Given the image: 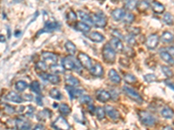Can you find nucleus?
<instances>
[{
    "instance_id": "obj_54",
    "label": "nucleus",
    "mask_w": 174,
    "mask_h": 130,
    "mask_svg": "<svg viewBox=\"0 0 174 130\" xmlns=\"http://www.w3.org/2000/svg\"><path fill=\"white\" fill-rule=\"evenodd\" d=\"M88 109H89V111H90L91 114H94V112H95V110H96V108H94V106H93V105H89Z\"/></svg>"
},
{
    "instance_id": "obj_44",
    "label": "nucleus",
    "mask_w": 174,
    "mask_h": 130,
    "mask_svg": "<svg viewBox=\"0 0 174 130\" xmlns=\"http://www.w3.org/2000/svg\"><path fill=\"white\" fill-rule=\"evenodd\" d=\"M161 69H162V71H163V73L165 74V76H167V77H172L173 76V72L171 70L170 68L168 67H166V66H162L161 67Z\"/></svg>"
},
{
    "instance_id": "obj_32",
    "label": "nucleus",
    "mask_w": 174,
    "mask_h": 130,
    "mask_svg": "<svg viewBox=\"0 0 174 130\" xmlns=\"http://www.w3.org/2000/svg\"><path fill=\"white\" fill-rule=\"evenodd\" d=\"M149 7H150V4L146 1H144V0H142V1L139 2L138 5H137V9L139 10V11H145L149 9Z\"/></svg>"
},
{
    "instance_id": "obj_3",
    "label": "nucleus",
    "mask_w": 174,
    "mask_h": 130,
    "mask_svg": "<svg viewBox=\"0 0 174 130\" xmlns=\"http://www.w3.org/2000/svg\"><path fill=\"white\" fill-rule=\"evenodd\" d=\"M139 117L141 122L145 126H152L156 122V119L154 118V116L152 114L146 112V111H139Z\"/></svg>"
},
{
    "instance_id": "obj_26",
    "label": "nucleus",
    "mask_w": 174,
    "mask_h": 130,
    "mask_svg": "<svg viewBox=\"0 0 174 130\" xmlns=\"http://www.w3.org/2000/svg\"><path fill=\"white\" fill-rule=\"evenodd\" d=\"M65 50H66V51L68 52L69 54H71V55H74L76 53V51H77L76 45L72 42H71V41H67L65 43Z\"/></svg>"
},
{
    "instance_id": "obj_46",
    "label": "nucleus",
    "mask_w": 174,
    "mask_h": 130,
    "mask_svg": "<svg viewBox=\"0 0 174 130\" xmlns=\"http://www.w3.org/2000/svg\"><path fill=\"white\" fill-rule=\"evenodd\" d=\"M23 110V114L24 115H32V113L34 112L35 108L32 106H26V107H23L21 108Z\"/></svg>"
},
{
    "instance_id": "obj_56",
    "label": "nucleus",
    "mask_w": 174,
    "mask_h": 130,
    "mask_svg": "<svg viewBox=\"0 0 174 130\" xmlns=\"http://www.w3.org/2000/svg\"><path fill=\"white\" fill-rule=\"evenodd\" d=\"M5 42V37L4 35H0V43H4Z\"/></svg>"
},
{
    "instance_id": "obj_8",
    "label": "nucleus",
    "mask_w": 174,
    "mask_h": 130,
    "mask_svg": "<svg viewBox=\"0 0 174 130\" xmlns=\"http://www.w3.org/2000/svg\"><path fill=\"white\" fill-rule=\"evenodd\" d=\"M91 20L93 24L98 28H104L106 26L107 20L104 17H102L99 14H93V16L91 17Z\"/></svg>"
},
{
    "instance_id": "obj_12",
    "label": "nucleus",
    "mask_w": 174,
    "mask_h": 130,
    "mask_svg": "<svg viewBox=\"0 0 174 130\" xmlns=\"http://www.w3.org/2000/svg\"><path fill=\"white\" fill-rule=\"evenodd\" d=\"M104 111H105V114H106L111 119H112V120H114V121H115V120H117V119H119V117H120V114H119V112L117 111L116 108H113L112 106H111V105L105 106Z\"/></svg>"
},
{
    "instance_id": "obj_39",
    "label": "nucleus",
    "mask_w": 174,
    "mask_h": 130,
    "mask_svg": "<svg viewBox=\"0 0 174 130\" xmlns=\"http://www.w3.org/2000/svg\"><path fill=\"white\" fill-rule=\"evenodd\" d=\"M27 83L25 82H24V81H18V82H16V84H15V88H16V89L17 91H19V92H22V91H25L27 89Z\"/></svg>"
},
{
    "instance_id": "obj_16",
    "label": "nucleus",
    "mask_w": 174,
    "mask_h": 130,
    "mask_svg": "<svg viewBox=\"0 0 174 130\" xmlns=\"http://www.w3.org/2000/svg\"><path fill=\"white\" fill-rule=\"evenodd\" d=\"M90 71H91V75L95 77H101L104 76V68L98 63L92 66Z\"/></svg>"
},
{
    "instance_id": "obj_2",
    "label": "nucleus",
    "mask_w": 174,
    "mask_h": 130,
    "mask_svg": "<svg viewBox=\"0 0 174 130\" xmlns=\"http://www.w3.org/2000/svg\"><path fill=\"white\" fill-rule=\"evenodd\" d=\"M123 91H124V93L126 94L130 100H132V101H134L136 102L137 103H143L144 102V100L142 98V96L139 95V93L137 92V91H135L133 89H131L130 87L129 86H124L123 88Z\"/></svg>"
},
{
    "instance_id": "obj_29",
    "label": "nucleus",
    "mask_w": 174,
    "mask_h": 130,
    "mask_svg": "<svg viewBox=\"0 0 174 130\" xmlns=\"http://www.w3.org/2000/svg\"><path fill=\"white\" fill-rule=\"evenodd\" d=\"M161 115H162V116L165 117L166 119H172L174 116V112L172 108L166 107V108H163V110L161 111Z\"/></svg>"
},
{
    "instance_id": "obj_7",
    "label": "nucleus",
    "mask_w": 174,
    "mask_h": 130,
    "mask_svg": "<svg viewBox=\"0 0 174 130\" xmlns=\"http://www.w3.org/2000/svg\"><path fill=\"white\" fill-rule=\"evenodd\" d=\"M65 89L68 91L70 97L71 99L74 98H78L80 96H82L83 93L85 92V90L83 89H79V88H76V87H71V86H66Z\"/></svg>"
},
{
    "instance_id": "obj_57",
    "label": "nucleus",
    "mask_w": 174,
    "mask_h": 130,
    "mask_svg": "<svg viewBox=\"0 0 174 130\" xmlns=\"http://www.w3.org/2000/svg\"><path fill=\"white\" fill-rule=\"evenodd\" d=\"M163 130H174L171 126H166V127H165L164 128H163Z\"/></svg>"
},
{
    "instance_id": "obj_35",
    "label": "nucleus",
    "mask_w": 174,
    "mask_h": 130,
    "mask_svg": "<svg viewBox=\"0 0 174 130\" xmlns=\"http://www.w3.org/2000/svg\"><path fill=\"white\" fill-rule=\"evenodd\" d=\"M163 21L165 22L167 25H172L174 23V19L172 15L169 12L165 13V15H164V17H163Z\"/></svg>"
},
{
    "instance_id": "obj_52",
    "label": "nucleus",
    "mask_w": 174,
    "mask_h": 130,
    "mask_svg": "<svg viewBox=\"0 0 174 130\" xmlns=\"http://www.w3.org/2000/svg\"><path fill=\"white\" fill-rule=\"evenodd\" d=\"M168 50V53H169L171 56H174V47H168L166 49Z\"/></svg>"
},
{
    "instance_id": "obj_9",
    "label": "nucleus",
    "mask_w": 174,
    "mask_h": 130,
    "mask_svg": "<svg viewBox=\"0 0 174 130\" xmlns=\"http://www.w3.org/2000/svg\"><path fill=\"white\" fill-rule=\"evenodd\" d=\"M158 42H159V37L157 34H152L150 35L149 37L146 39V42H145V44H146V47L150 50H153L158 46Z\"/></svg>"
},
{
    "instance_id": "obj_36",
    "label": "nucleus",
    "mask_w": 174,
    "mask_h": 130,
    "mask_svg": "<svg viewBox=\"0 0 174 130\" xmlns=\"http://www.w3.org/2000/svg\"><path fill=\"white\" fill-rule=\"evenodd\" d=\"M77 15L76 13L74 12L73 11H70L69 12L67 13V16H66V20L70 24H73L75 22L77 21Z\"/></svg>"
},
{
    "instance_id": "obj_5",
    "label": "nucleus",
    "mask_w": 174,
    "mask_h": 130,
    "mask_svg": "<svg viewBox=\"0 0 174 130\" xmlns=\"http://www.w3.org/2000/svg\"><path fill=\"white\" fill-rule=\"evenodd\" d=\"M42 57H43L44 62H45L48 65H51V66L57 64V58H58L56 54L49 51H44L42 53Z\"/></svg>"
},
{
    "instance_id": "obj_47",
    "label": "nucleus",
    "mask_w": 174,
    "mask_h": 130,
    "mask_svg": "<svg viewBox=\"0 0 174 130\" xmlns=\"http://www.w3.org/2000/svg\"><path fill=\"white\" fill-rule=\"evenodd\" d=\"M79 102L82 104H90L91 103V98L89 95H82L79 97Z\"/></svg>"
},
{
    "instance_id": "obj_34",
    "label": "nucleus",
    "mask_w": 174,
    "mask_h": 130,
    "mask_svg": "<svg viewBox=\"0 0 174 130\" xmlns=\"http://www.w3.org/2000/svg\"><path fill=\"white\" fill-rule=\"evenodd\" d=\"M49 94H50V96L52 98L55 100H60L61 97H62V94H61V92L57 89H52L50 90Z\"/></svg>"
},
{
    "instance_id": "obj_33",
    "label": "nucleus",
    "mask_w": 174,
    "mask_h": 130,
    "mask_svg": "<svg viewBox=\"0 0 174 130\" xmlns=\"http://www.w3.org/2000/svg\"><path fill=\"white\" fill-rule=\"evenodd\" d=\"M30 89L32 92H34L38 95H40L41 93V89H40V84L38 81H33V82L30 83Z\"/></svg>"
},
{
    "instance_id": "obj_41",
    "label": "nucleus",
    "mask_w": 174,
    "mask_h": 130,
    "mask_svg": "<svg viewBox=\"0 0 174 130\" xmlns=\"http://www.w3.org/2000/svg\"><path fill=\"white\" fill-rule=\"evenodd\" d=\"M134 18V15L132 13H127V14H125V16H124L122 20L126 24H131L133 22Z\"/></svg>"
},
{
    "instance_id": "obj_42",
    "label": "nucleus",
    "mask_w": 174,
    "mask_h": 130,
    "mask_svg": "<svg viewBox=\"0 0 174 130\" xmlns=\"http://www.w3.org/2000/svg\"><path fill=\"white\" fill-rule=\"evenodd\" d=\"M58 27H59V25L57 23H54V22H47L45 24V30H46V31H52V30H57Z\"/></svg>"
},
{
    "instance_id": "obj_45",
    "label": "nucleus",
    "mask_w": 174,
    "mask_h": 130,
    "mask_svg": "<svg viewBox=\"0 0 174 130\" xmlns=\"http://www.w3.org/2000/svg\"><path fill=\"white\" fill-rule=\"evenodd\" d=\"M126 43H128V45H130V46H133L136 44V39H135L134 36H132V35H128V36H126Z\"/></svg>"
},
{
    "instance_id": "obj_48",
    "label": "nucleus",
    "mask_w": 174,
    "mask_h": 130,
    "mask_svg": "<svg viewBox=\"0 0 174 130\" xmlns=\"http://www.w3.org/2000/svg\"><path fill=\"white\" fill-rule=\"evenodd\" d=\"M144 79L145 82H152L156 81L157 76L155 75H153V74H148V75H145V76H144Z\"/></svg>"
},
{
    "instance_id": "obj_20",
    "label": "nucleus",
    "mask_w": 174,
    "mask_h": 130,
    "mask_svg": "<svg viewBox=\"0 0 174 130\" xmlns=\"http://www.w3.org/2000/svg\"><path fill=\"white\" fill-rule=\"evenodd\" d=\"M109 78L111 80V82H112L115 84H117L121 82V77L119 76V75L117 74V72L115 69H111L109 71Z\"/></svg>"
},
{
    "instance_id": "obj_43",
    "label": "nucleus",
    "mask_w": 174,
    "mask_h": 130,
    "mask_svg": "<svg viewBox=\"0 0 174 130\" xmlns=\"http://www.w3.org/2000/svg\"><path fill=\"white\" fill-rule=\"evenodd\" d=\"M124 80L125 82L129 83V84H132V83H135L136 81H137V78L135 77L133 75L131 74H126L125 76H124Z\"/></svg>"
},
{
    "instance_id": "obj_22",
    "label": "nucleus",
    "mask_w": 174,
    "mask_h": 130,
    "mask_svg": "<svg viewBox=\"0 0 174 130\" xmlns=\"http://www.w3.org/2000/svg\"><path fill=\"white\" fill-rule=\"evenodd\" d=\"M151 7H152V11L155 13L158 14H161V13L164 12L165 11V6L160 3L157 2V1H153L152 4H151Z\"/></svg>"
},
{
    "instance_id": "obj_6",
    "label": "nucleus",
    "mask_w": 174,
    "mask_h": 130,
    "mask_svg": "<svg viewBox=\"0 0 174 130\" xmlns=\"http://www.w3.org/2000/svg\"><path fill=\"white\" fill-rule=\"evenodd\" d=\"M78 60L80 63V64L82 65V67H84L85 69H91L92 67L91 64V60L90 58V56H87L86 54L80 52L78 56Z\"/></svg>"
},
{
    "instance_id": "obj_28",
    "label": "nucleus",
    "mask_w": 174,
    "mask_h": 130,
    "mask_svg": "<svg viewBox=\"0 0 174 130\" xmlns=\"http://www.w3.org/2000/svg\"><path fill=\"white\" fill-rule=\"evenodd\" d=\"M161 40L165 43H172L174 40V35L169 31H165L161 36Z\"/></svg>"
},
{
    "instance_id": "obj_38",
    "label": "nucleus",
    "mask_w": 174,
    "mask_h": 130,
    "mask_svg": "<svg viewBox=\"0 0 174 130\" xmlns=\"http://www.w3.org/2000/svg\"><path fill=\"white\" fill-rule=\"evenodd\" d=\"M51 70L52 71V73H54L55 75L56 74H63L64 73V71H65V69L63 68V66L62 65H57V64H54L51 66Z\"/></svg>"
},
{
    "instance_id": "obj_55",
    "label": "nucleus",
    "mask_w": 174,
    "mask_h": 130,
    "mask_svg": "<svg viewBox=\"0 0 174 130\" xmlns=\"http://www.w3.org/2000/svg\"><path fill=\"white\" fill-rule=\"evenodd\" d=\"M165 83H166V84H167V85H168L170 88H172V89L174 90V84H173V83L170 82V81H168V80H166V81H165Z\"/></svg>"
},
{
    "instance_id": "obj_53",
    "label": "nucleus",
    "mask_w": 174,
    "mask_h": 130,
    "mask_svg": "<svg viewBox=\"0 0 174 130\" xmlns=\"http://www.w3.org/2000/svg\"><path fill=\"white\" fill-rule=\"evenodd\" d=\"M32 130H44V128L43 125L38 124V125H36V127Z\"/></svg>"
},
{
    "instance_id": "obj_17",
    "label": "nucleus",
    "mask_w": 174,
    "mask_h": 130,
    "mask_svg": "<svg viewBox=\"0 0 174 130\" xmlns=\"http://www.w3.org/2000/svg\"><path fill=\"white\" fill-rule=\"evenodd\" d=\"M6 99L8 100V101H10V102H15V103H21L22 102L24 101L20 95H18L17 93L13 92V91L9 92L8 95H6Z\"/></svg>"
},
{
    "instance_id": "obj_1",
    "label": "nucleus",
    "mask_w": 174,
    "mask_h": 130,
    "mask_svg": "<svg viewBox=\"0 0 174 130\" xmlns=\"http://www.w3.org/2000/svg\"><path fill=\"white\" fill-rule=\"evenodd\" d=\"M102 56L104 62L107 63H113L116 60V52L109 43L104 44L102 50Z\"/></svg>"
},
{
    "instance_id": "obj_13",
    "label": "nucleus",
    "mask_w": 174,
    "mask_h": 130,
    "mask_svg": "<svg viewBox=\"0 0 174 130\" xmlns=\"http://www.w3.org/2000/svg\"><path fill=\"white\" fill-rule=\"evenodd\" d=\"M15 125H16L17 130H30L31 128V124H30V121H27V120H24V119H20V118L16 120Z\"/></svg>"
},
{
    "instance_id": "obj_49",
    "label": "nucleus",
    "mask_w": 174,
    "mask_h": 130,
    "mask_svg": "<svg viewBox=\"0 0 174 130\" xmlns=\"http://www.w3.org/2000/svg\"><path fill=\"white\" fill-rule=\"evenodd\" d=\"M128 31H129V33H130V35H132V36H137V35H139V33H140V29H139V28H135V27H133V28H130Z\"/></svg>"
},
{
    "instance_id": "obj_24",
    "label": "nucleus",
    "mask_w": 174,
    "mask_h": 130,
    "mask_svg": "<svg viewBox=\"0 0 174 130\" xmlns=\"http://www.w3.org/2000/svg\"><path fill=\"white\" fill-rule=\"evenodd\" d=\"M160 57L163 61H165V63H169V64L172 65L174 64V59L172 56L170 55L169 53L165 50H161L160 51Z\"/></svg>"
},
{
    "instance_id": "obj_59",
    "label": "nucleus",
    "mask_w": 174,
    "mask_h": 130,
    "mask_svg": "<svg viewBox=\"0 0 174 130\" xmlns=\"http://www.w3.org/2000/svg\"><path fill=\"white\" fill-rule=\"evenodd\" d=\"M20 33H21L20 31H16V32H15V36L17 37V36H19V35H20Z\"/></svg>"
},
{
    "instance_id": "obj_14",
    "label": "nucleus",
    "mask_w": 174,
    "mask_h": 130,
    "mask_svg": "<svg viewBox=\"0 0 174 130\" xmlns=\"http://www.w3.org/2000/svg\"><path fill=\"white\" fill-rule=\"evenodd\" d=\"M40 76V77H42L43 80H45V81H48V82H50L52 84H57L58 82H60V78L58 76H57V75H51V74H46L45 72H44V74H40L39 75Z\"/></svg>"
},
{
    "instance_id": "obj_30",
    "label": "nucleus",
    "mask_w": 174,
    "mask_h": 130,
    "mask_svg": "<svg viewBox=\"0 0 174 130\" xmlns=\"http://www.w3.org/2000/svg\"><path fill=\"white\" fill-rule=\"evenodd\" d=\"M138 3V0H127L125 4V9L127 11H132L137 8Z\"/></svg>"
},
{
    "instance_id": "obj_51",
    "label": "nucleus",
    "mask_w": 174,
    "mask_h": 130,
    "mask_svg": "<svg viewBox=\"0 0 174 130\" xmlns=\"http://www.w3.org/2000/svg\"><path fill=\"white\" fill-rule=\"evenodd\" d=\"M110 95H111V98L114 100V101L118 98V93L115 89H112V90L110 91Z\"/></svg>"
},
{
    "instance_id": "obj_19",
    "label": "nucleus",
    "mask_w": 174,
    "mask_h": 130,
    "mask_svg": "<svg viewBox=\"0 0 174 130\" xmlns=\"http://www.w3.org/2000/svg\"><path fill=\"white\" fill-rule=\"evenodd\" d=\"M75 29L78 31H80V32L87 33V32H89L91 30V27H90V25L86 24L85 23H84V22H78L75 24Z\"/></svg>"
},
{
    "instance_id": "obj_23",
    "label": "nucleus",
    "mask_w": 174,
    "mask_h": 130,
    "mask_svg": "<svg viewBox=\"0 0 174 130\" xmlns=\"http://www.w3.org/2000/svg\"><path fill=\"white\" fill-rule=\"evenodd\" d=\"M78 16H79V17H80V19H81L84 23H85V24H88V25L93 24L92 20H91V17H90L87 13L84 12V11H78Z\"/></svg>"
},
{
    "instance_id": "obj_4",
    "label": "nucleus",
    "mask_w": 174,
    "mask_h": 130,
    "mask_svg": "<svg viewBox=\"0 0 174 130\" xmlns=\"http://www.w3.org/2000/svg\"><path fill=\"white\" fill-rule=\"evenodd\" d=\"M52 127L56 130H70L71 126L64 117L59 116L52 123Z\"/></svg>"
},
{
    "instance_id": "obj_27",
    "label": "nucleus",
    "mask_w": 174,
    "mask_h": 130,
    "mask_svg": "<svg viewBox=\"0 0 174 130\" xmlns=\"http://www.w3.org/2000/svg\"><path fill=\"white\" fill-rule=\"evenodd\" d=\"M52 115V113L49 109H44L41 112H39V114L38 115V118H39L40 121H46L47 119H49Z\"/></svg>"
},
{
    "instance_id": "obj_50",
    "label": "nucleus",
    "mask_w": 174,
    "mask_h": 130,
    "mask_svg": "<svg viewBox=\"0 0 174 130\" xmlns=\"http://www.w3.org/2000/svg\"><path fill=\"white\" fill-rule=\"evenodd\" d=\"M112 36L113 37H116V38H118V39H124V36L119 32V30H114L112 31Z\"/></svg>"
},
{
    "instance_id": "obj_15",
    "label": "nucleus",
    "mask_w": 174,
    "mask_h": 130,
    "mask_svg": "<svg viewBox=\"0 0 174 130\" xmlns=\"http://www.w3.org/2000/svg\"><path fill=\"white\" fill-rule=\"evenodd\" d=\"M96 97L101 102H106L111 99V95L109 91L104 90V89H99L96 92Z\"/></svg>"
},
{
    "instance_id": "obj_21",
    "label": "nucleus",
    "mask_w": 174,
    "mask_h": 130,
    "mask_svg": "<svg viewBox=\"0 0 174 130\" xmlns=\"http://www.w3.org/2000/svg\"><path fill=\"white\" fill-rule=\"evenodd\" d=\"M88 37L89 39H91L92 42H95V43H101L104 40V36L98 32H91L88 35Z\"/></svg>"
},
{
    "instance_id": "obj_25",
    "label": "nucleus",
    "mask_w": 174,
    "mask_h": 130,
    "mask_svg": "<svg viewBox=\"0 0 174 130\" xmlns=\"http://www.w3.org/2000/svg\"><path fill=\"white\" fill-rule=\"evenodd\" d=\"M65 83H66L68 86L77 87L80 84V82L78 81L77 78L74 77L72 76H67L65 77Z\"/></svg>"
},
{
    "instance_id": "obj_58",
    "label": "nucleus",
    "mask_w": 174,
    "mask_h": 130,
    "mask_svg": "<svg viewBox=\"0 0 174 130\" xmlns=\"http://www.w3.org/2000/svg\"><path fill=\"white\" fill-rule=\"evenodd\" d=\"M37 100H38V101H37V102H38V103H39V105H42V102H41V98H40V97H37Z\"/></svg>"
},
{
    "instance_id": "obj_60",
    "label": "nucleus",
    "mask_w": 174,
    "mask_h": 130,
    "mask_svg": "<svg viewBox=\"0 0 174 130\" xmlns=\"http://www.w3.org/2000/svg\"><path fill=\"white\" fill-rule=\"evenodd\" d=\"M114 1H117V0H114Z\"/></svg>"
},
{
    "instance_id": "obj_37",
    "label": "nucleus",
    "mask_w": 174,
    "mask_h": 130,
    "mask_svg": "<svg viewBox=\"0 0 174 130\" xmlns=\"http://www.w3.org/2000/svg\"><path fill=\"white\" fill-rule=\"evenodd\" d=\"M95 114L97 118L100 121L104 119V117H105V111H104V108H102V107H98L96 108Z\"/></svg>"
},
{
    "instance_id": "obj_18",
    "label": "nucleus",
    "mask_w": 174,
    "mask_h": 130,
    "mask_svg": "<svg viewBox=\"0 0 174 130\" xmlns=\"http://www.w3.org/2000/svg\"><path fill=\"white\" fill-rule=\"evenodd\" d=\"M125 14H126V12H125L124 9H116L112 12V17L113 20H115V21H120V20L123 19Z\"/></svg>"
},
{
    "instance_id": "obj_11",
    "label": "nucleus",
    "mask_w": 174,
    "mask_h": 130,
    "mask_svg": "<svg viewBox=\"0 0 174 130\" xmlns=\"http://www.w3.org/2000/svg\"><path fill=\"white\" fill-rule=\"evenodd\" d=\"M109 44H110L111 47L112 48L113 50H115V52H119V53H121V52L124 51V48L125 47H124V45H123L122 41L120 39L116 38V37H112V38L111 39Z\"/></svg>"
},
{
    "instance_id": "obj_40",
    "label": "nucleus",
    "mask_w": 174,
    "mask_h": 130,
    "mask_svg": "<svg viewBox=\"0 0 174 130\" xmlns=\"http://www.w3.org/2000/svg\"><path fill=\"white\" fill-rule=\"evenodd\" d=\"M48 64L44 62V61H40V62H38L37 64H36V69H39V71H42V72H45L48 69Z\"/></svg>"
},
{
    "instance_id": "obj_10",
    "label": "nucleus",
    "mask_w": 174,
    "mask_h": 130,
    "mask_svg": "<svg viewBox=\"0 0 174 130\" xmlns=\"http://www.w3.org/2000/svg\"><path fill=\"white\" fill-rule=\"evenodd\" d=\"M75 59L71 56H65L62 60V66L65 70H72L75 69Z\"/></svg>"
},
{
    "instance_id": "obj_31",
    "label": "nucleus",
    "mask_w": 174,
    "mask_h": 130,
    "mask_svg": "<svg viewBox=\"0 0 174 130\" xmlns=\"http://www.w3.org/2000/svg\"><path fill=\"white\" fill-rule=\"evenodd\" d=\"M58 110L63 115H68L71 113V108L66 103H62L58 106Z\"/></svg>"
}]
</instances>
